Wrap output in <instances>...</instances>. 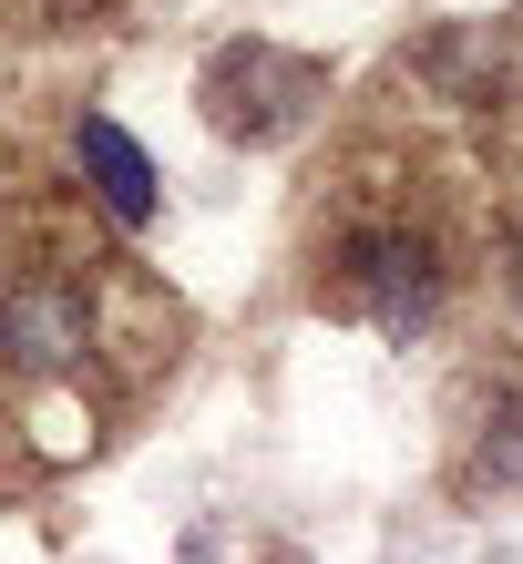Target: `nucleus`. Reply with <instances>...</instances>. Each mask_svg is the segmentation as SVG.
Masks as SVG:
<instances>
[{
    "mask_svg": "<svg viewBox=\"0 0 523 564\" xmlns=\"http://www.w3.org/2000/svg\"><path fill=\"white\" fill-rule=\"evenodd\" d=\"M83 349H92L83 288L31 278V288H11V297H0V359H11L21 380H62V370H83Z\"/></svg>",
    "mask_w": 523,
    "mask_h": 564,
    "instance_id": "nucleus-3",
    "label": "nucleus"
},
{
    "mask_svg": "<svg viewBox=\"0 0 523 564\" xmlns=\"http://www.w3.org/2000/svg\"><path fill=\"white\" fill-rule=\"evenodd\" d=\"M482 482H503V492H523V390H503L493 411H482Z\"/></svg>",
    "mask_w": 523,
    "mask_h": 564,
    "instance_id": "nucleus-5",
    "label": "nucleus"
},
{
    "mask_svg": "<svg viewBox=\"0 0 523 564\" xmlns=\"http://www.w3.org/2000/svg\"><path fill=\"white\" fill-rule=\"evenodd\" d=\"M318 104V62L298 52H277V42H226L206 62V123L226 144H277V134H298Z\"/></svg>",
    "mask_w": 523,
    "mask_h": 564,
    "instance_id": "nucleus-1",
    "label": "nucleus"
},
{
    "mask_svg": "<svg viewBox=\"0 0 523 564\" xmlns=\"http://www.w3.org/2000/svg\"><path fill=\"white\" fill-rule=\"evenodd\" d=\"M513 297H523V237H513Z\"/></svg>",
    "mask_w": 523,
    "mask_h": 564,
    "instance_id": "nucleus-6",
    "label": "nucleus"
},
{
    "mask_svg": "<svg viewBox=\"0 0 523 564\" xmlns=\"http://www.w3.org/2000/svg\"><path fill=\"white\" fill-rule=\"evenodd\" d=\"M339 297L370 308L390 339L432 328L442 318V257H432V237H411V226H359V237L339 247Z\"/></svg>",
    "mask_w": 523,
    "mask_h": 564,
    "instance_id": "nucleus-2",
    "label": "nucleus"
},
{
    "mask_svg": "<svg viewBox=\"0 0 523 564\" xmlns=\"http://www.w3.org/2000/svg\"><path fill=\"white\" fill-rule=\"evenodd\" d=\"M73 154H83V175H92V195L123 216V226H144L154 216V164H144V144L123 134L113 113H83V134H73Z\"/></svg>",
    "mask_w": 523,
    "mask_h": 564,
    "instance_id": "nucleus-4",
    "label": "nucleus"
}]
</instances>
